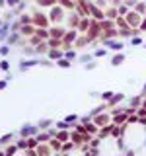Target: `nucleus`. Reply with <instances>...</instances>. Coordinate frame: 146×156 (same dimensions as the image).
I'll list each match as a JSON object with an SVG mask.
<instances>
[{
    "mask_svg": "<svg viewBox=\"0 0 146 156\" xmlns=\"http://www.w3.org/2000/svg\"><path fill=\"white\" fill-rule=\"evenodd\" d=\"M123 61H125V55L123 53H117V55H113V59H111V64L119 67V64H123Z\"/></svg>",
    "mask_w": 146,
    "mask_h": 156,
    "instance_id": "9",
    "label": "nucleus"
},
{
    "mask_svg": "<svg viewBox=\"0 0 146 156\" xmlns=\"http://www.w3.org/2000/svg\"><path fill=\"white\" fill-rule=\"evenodd\" d=\"M6 6V0H0V8H4Z\"/></svg>",
    "mask_w": 146,
    "mask_h": 156,
    "instance_id": "47",
    "label": "nucleus"
},
{
    "mask_svg": "<svg viewBox=\"0 0 146 156\" xmlns=\"http://www.w3.org/2000/svg\"><path fill=\"white\" fill-rule=\"evenodd\" d=\"M57 127H58L61 131H66V129H68V123H66V121H58V123H57Z\"/></svg>",
    "mask_w": 146,
    "mask_h": 156,
    "instance_id": "33",
    "label": "nucleus"
},
{
    "mask_svg": "<svg viewBox=\"0 0 146 156\" xmlns=\"http://www.w3.org/2000/svg\"><path fill=\"white\" fill-rule=\"evenodd\" d=\"M140 104V98H132L131 100V105H138Z\"/></svg>",
    "mask_w": 146,
    "mask_h": 156,
    "instance_id": "43",
    "label": "nucleus"
},
{
    "mask_svg": "<svg viewBox=\"0 0 146 156\" xmlns=\"http://www.w3.org/2000/svg\"><path fill=\"white\" fill-rule=\"evenodd\" d=\"M6 4H8V6H18L20 0H6Z\"/></svg>",
    "mask_w": 146,
    "mask_h": 156,
    "instance_id": "41",
    "label": "nucleus"
},
{
    "mask_svg": "<svg viewBox=\"0 0 146 156\" xmlns=\"http://www.w3.org/2000/svg\"><path fill=\"white\" fill-rule=\"evenodd\" d=\"M2 26H4V22H2V20H0V27H2Z\"/></svg>",
    "mask_w": 146,
    "mask_h": 156,
    "instance_id": "48",
    "label": "nucleus"
},
{
    "mask_svg": "<svg viewBox=\"0 0 146 156\" xmlns=\"http://www.w3.org/2000/svg\"><path fill=\"white\" fill-rule=\"evenodd\" d=\"M58 67H61V68H70V64H72V63H68V59H64V57H62V59H58Z\"/></svg>",
    "mask_w": 146,
    "mask_h": 156,
    "instance_id": "22",
    "label": "nucleus"
},
{
    "mask_svg": "<svg viewBox=\"0 0 146 156\" xmlns=\"http://www.w3.org/2000/svg\"><path fill=\"white\" fill-rule=\"evenodd\" d=\"M72 142H64V145H62V150H64V152H70V150H72Z\"/></svg>",
    "mask_w": 146,
    "mask_h": 156,
    "instance_id": "35",
    "label": "nucleus"
},
{
    "mask_svg": "<svg viewBox=\"0 0 146 156\" xmlns=\"http://www.w3.org/2000/svg\"><path fill=\"white\" fill-rule=\"evenodd\" d=\"M33 22H35V23H39L41 27H45V26H47V18H45L43 14H35V18H33Z\"/></svg>",
    "mask_w": 146,
    "mask_h": 156,
    "instance_id": "15",
    "label": "nucleus"
},
{
    "mask_svg": "<svg viewBox=\"0 0 146 156\" xmlns=\"http://www.w3.org/2000/svg\"><path fill=\"white\" fill-rule=\"evenodd\" d=\"M123 100H125V94H115V96L109 100V104H107V105H117L119 101H123Z\"/></svg>",
    "mask_w": 146,
    "mask_h": 156,
    "instance_id": "16",
    "label": "nucleus"
},
{
    "mask_svg": "<svg viewBox=\"0 0 146 156\" xmlns=\"http://www.w3.org/2000/svg\"><path fill=\"white\" fill-rule=\"evenodd\" d=\"M88 27H90V20H88V18H82L80 23H78V31H86Z\"/></svg>",
    "mask_w": 146,
    "mask_h": 156,
    "instance_id": "17",
    "label": "nucleus"
},
{
    "mask_svg": "<svg viewBox=\"0 0 146 156\" xmlns=\"http://www.w3.org/2000/svg\"><path fill=\"white\" fill-rule=\"evenodd\" d=\"M142 90H144V94H146V84H144V88H142Z\"/></svg>",
    "mask_w": 146,
    "mask_h": 156,
    "instance_id": "49",
    "label": "nucleus"
},
{
    "mask_svg": "<svg viewBox=\"0 0 146 156\" xmlns=\"http://www.w3.org/2000/svg\"><path fill=\"white\" fill-rule=\"evenodd\" d=\"M103 45H105L107 49H111V51H117V53H121V49L125 47L121 41H115V39H105V41H103Z\"/></svg>",
    "mask_w": 146,
    "mask_h": 156,
    "instance_id": "2",
    "label": "nucleus"
},
{
    "mask_svg": "<svg viewBox=\"0 0 146 156\" xmlns=\"http://www.w3.org/2000/svg\"><path fill=\"white\" fill-rule=\"evenodd\" d=\"M62 37H64V31L61 27H53L51 30V39H62Z\"/></svg>",
    "mask_w": 146,
    "mask_h": 156,
    "instance_id": "11",
    "label": "nucleus"
},
{
    "mask_svg": "<svg viewBox=\"0 0 146 156\" xmlns=\"http://www.w3.org/2000/svg\"><path fill=\"white\" fill-rule=\"evenodd\" d=\"M39 133V127L37 125H23L22 129H20V137L26 139V137H33V135Z\"/></svg>",
    "mask_w": 146,
    "mask_h": 156,
    "instance_id": "1",
    "label": "nucleus"
},
{
    "mask_svg": "<svg viewBox=\"0 0 146 156\" xmlns=\"http://www.w3.org/2000/svg\"><path fill=\"white\" fill-rule=\"evenodd\" d=\"M136 23H140V14L129 10V14H127V26H136Z\"/></svg>",
    "mask_w": 146,
    "mask_h": 156,
    "instance_id": "4",
    "label": "nucleus"
},
{
    "mask_svg": "<svg viewBox=\"0 0 146 156\" xmlns=\"http://www.w3.org/2000/svg\"><path fill=\"white\" fill-rule=\"evenodd\" d=\"M8 53H10V45H0V55L6 57Z\"/></svg>",
    "mask_w": 146,
    "mask_h": 156,
    "instance_id": "26",
    "label": "nucleus"
},
{
    "mask_svg": "<svg viewBox=\"0 0 146 156\" xmlns=\"http://www.w3.org/2000/svg\"><path fill=\"white\" fill-rule=\"evenodd\" d=\"M51 154V146H41L37 145V156H49Z\"/></svg>",
    "mask_w": 146,
    "mask_h": 156,
    "instance_id": "13",
    "label": "nucleus"
},
{
    "mask_svg": "<svg viewBox=\"0 0 146 156\" xmlns=\"http://www.w3.org/2000/svg\"><path fill=\"white\" fill-rule=\"evenodd\" d=\"M49 125H53L51 119H41V121H37V127H39V129H49Z\"/></svg>",
    "mask_w": 146,
    "mask_h": 156,
    "instance_id": "19",
    "label": "nucleus"
},
{
    "mask_svg": "<svg viewBox=\"0 0 146 156\" xmlns=\"http://www.w3.org/2000/svg\"><path fill=\"white\" fill-rule=\"evenodd\" d=\"M117 12H119V14H129V8L127 6H119V8H117Z\"/></svg>",
    "mask_w": 146,
    "mask_h": 156,
    "instance_id": "38",
    "label": "nucleus"
},
{
    "mask_svg": "<svg viewBox=\"0 0 146 156\" xmlns=\"http://www.w3.org/2000/svg\"><path fill=\"white\" fill-rule=\"evenodd\" d=\"M107 55V49H98V51H94V57H105Z\"/></svg>",
    "mask_w": 146,
    "mask_h": 156,
    "instance_id": "32",
    "label": "nucleus"
},
{
    "mask_svg": "<svg viewBox=\"0 0 146 156\" xmlns=\"http://www.w3.org/2000/svg\"><path fill=\"white\" fill-rule=\"evenodd\" d=\"M64 59H68V61H72V59H76V53L72 51V49H70V51H66L64 53Z\"/></svg>",
    "mask_w": 146,
    "mask_h": 156,
    "instance_id": "28",
    "label": "nucleus"
},
{
    "mask_svg": "<svg viewBox=\"0 0 146 156\" xmlns=\"http://www.w3.org/2000/svg\"><path fill=\"white\" fill-rule=\"evenodd\" d=\"M127 156H135V150H132V148H129V150H127Z\"/></svg>",
    "mask_w": 146,
    "mask_h": 156,
    "instance_id": "46",
    "label": "nucleus"
},
{
    "mask_svg": "<svg viewBox=\"0 0 146 156\" xmlns=\"http://www.w3.org/2000/svg\"><path fill=\"white\" fill-rule=\"evenodd\" d=\"M6 86H8V80H6V78H4V80H0V90H4Z\"/></svg>",
    "mask_w": 146,
    "mask_h": 156,
    "instance_id": "42",
    "label": "nucleus"
},
{
    "mask_svg": "<svg viewBox=\"0 0 146 156\" xmlns=\"http://www.w3.org/2000/svg\"><path fill=\"white\" fill-rule=\"evenodd\" d=\"M62 8H58V6H53V10H51V20L53 22H61L62 20Z\"/></svg>",
    "mask_w": 146,
    "mask_h": 156,
    "instance_id": "6",
    "label": "nucleus"
},
{
    "mask_svg": "<svg viewBox=\"0 0 146 156\" xmlns=\"http://www.w3.org/2000/svg\"><path fill=\"white\" fill-rule=\"evenodd\" d=\"M80 61H82V63H90V61H92V55H82Z\"/></svg>",
    "mask_w": 146,
    "mask_h": 156,
    "instance_id": "39",
    "label": "nucleus"
},
{
    "mask_svg": "<svg viewBox=\"0 0 146 156\" xmlns=\"http://www.w3.org/2000/svg\"><path fill=\"white\" fill-rule=\"evenodd\" d=\"M12 137H14V135H12V133H8V135H4V137H0V141H2V145H6V142H10V141H12Z\"/></svg>",
    "mask_w": 146,
    "mask_h": 156,
    "instance_id": "29",
    "label": "nucleus"
},
{
    "mask_svg": "<svg viewBox=\"0 0 146 156\" xmlns=\"http://www.w3.org/2000/svg\"><path fill=\"white\" fill-rule=\"evenodd\" d=\"M0 70H10V63H8V61H0Z\"/></svg>",
    "mask_w": 146,
    "mask_h": 156,
    "instance_id": "27",
    "label": "nucleus"
},
{
    "mask_svg": "<svg viewBox=\"0 0 146 156\" xmlns=\"http://www.w3.org/2000/svg\"><path fill=\"white\" fill-rule=\"evenodd\" d=\"M146 12V2H138L136 4V14H144Z\"/></svg>",
    "mask_w": 146,
    "mask_h": 156,
    "instance_id": "24",
    "label": "nucleus"
},
{
    "mask_svg": "<svg viewBox=\"0 0 146 156\" xmlns=\"http://www.w3.org/2000/svg\"><path fill=\"white\" fill-rule=\"evenodd\" d=\"M76 37H78V31H68V33H64V37H62V43L70 45L72 41H76Z\"/></svg>",
    "mask_w": 146,
    "mask_h": 156,
    "instance_id": "7",
    "label": "nucleus"
},
{
    "mask_svg": "<svg viewBox=\"0 0 146 156\" xmlns=\"http://www.w3.org/2000/svg\"><path fill=\"white\" fill-rule=\"evenodd\" d=\"M18 39H20V31H12V35L6 39V45H14Z\"/></svg>",
    "mask_w": 146,
    "mask_h": 156,
    "instance_id": "18",
    "label": "nucleus"
},
{
    "mask_svg": "<svg viewBox=\"0 0 146 156\" xmlns=\"http://www.w3.org/2000/svg\"><path fill=\"white\" fill-rule=\"evenodd\" d=\"M49 57H51V59H62V57H64V53L62 51H58V49H49V53H47Z\"/></svg>",
    "mask_w": 146,
    "mask_h": 156,
    "instance_id": "14",
    "label": "nucleus"
},
{
    "mask_svg": "<svg viewBox=\"0 0 146 156\" xmlns=\"http://www.w3.org/2000/svg\"><path fill=\"white\" fill-rule=\"evenodd\" d=\"M99 27L101 30H115V22H111V20H103V22H99Z\"/></svg>",
    "mask_w": 146,
    "mask_h": 156,
    "instance_id": "12",
    "label": "nucleus"
},
{
    "mask_svg": "<svg viewBox=\"0 0 146 156\" xmlns=\"http://www.w3.org/2000/svg\"><path fill=\"white\" fill-rule=\"evenodd\" d=\"M0 156H6V154H2V152H0Z\"/></svg>",
    "mask_w": 146,
    "mask_h": 156,
    "instance_id": "50",
    "label": "nucleus"
},
{
    "mask_svg": "<svg viewBox=\"0 0 146 156\" xmlns=\"http://www.w3.org/2000/svg\"><path fill=\"white\" fill-rule=\"evenodd\" d=\"M41 6H55V0H37Z\"/></svg>",
    "mask_w": 146,
    "mask_h": 156,
    "instance_id": "31",
    "label": "nucleus"
},
{
    "mask_svg": "<svg viewBox=\"0 0 146 156\" xmlns=\"http://www.w3.org/2000/svg\"><path fill=\"white\" fill-rule=\"evenodd\" d=\"M92 68H95V63H88L86 64V70H92Z\"/></svg>",
    "mask_w": 146,
    "mask_h": 156,
    "instance_id": "44",
    "label": "nucleus"
},
{
    "mask_svg": "<svg viewBox=\"0 0 146 156\" xmlns=\"http://www.w3.org/2000/svg\"><path fill=\"white\" fill-rule=\"evenodd\" d=\"M23 53H26V55H33L35 49H33V47H26V49H23Z\"/></svg>",
    "mask_w": 146,
    "mask_h": 156,
    "instance_id": "40",
    "label": "nucleus"
},
{
    "mask_svg": "<svg viewBox=\"0 0 146 156\" xmlns=\"http://www.w3.org/2000/svg\"><path fill=\"white\" fill-rule=\"evenodd\" d=\"M16 146H18V148H22V150H23V148H29V145L23 141V139H22V141H18V145H16Z\"/></svg>",
    "mask_w": 146,
    "mask_h": 156,
    "instance_id": "34",
    "label": "nucleus"
},
{
    "mask_svg": "<svg viewBox=\"0 0 146 156\" xmlns=\"http://www.w3.org/2000/svg\"><path fill=\"white\" fill-rule=\"evenodd\" d=\"M113 96H115V92H109V90L101 94V98H103V100H105V101H109V100H111V98H113Z\"/></svg>",
    "mask_w": 146,
    "mask_h": 156,
    "instance_id": "25",
    "label": "nucleus"
},
{
    "mask_svg": "<svg viewBox=\"0 0 146 156\" xmlns=\"http://www.w3.org/2000/svg\"><path fill=\"white\" fill-rule=\"evenodd\" d=\"M57 139H58V141H61V142H64L66 139H70V135L66 133V131H61V133H57Z\"/></svg>",
    "mask_w": 146,
    "mask_h": 156,
    "instance_id": "23",
    "label": "nucleus"
},
{
    "mask_svg": "<svg viewBox=\"0 0 146 156\" xmlns=\"http://www.w3.org/2000/svg\"><path fill=\"white\" fill-rule=\"evenodd\" d=\"M18 150V146H8V150H6V156H14V152Z\"/></svg>",
    "mask_w": 146,
    "mask_h": 156,
    "instance_id": "36",
    "label": "nucleus"
},
{
    "mask_svg": "<svg viewBox=\"0 0 146 156\" xmlns=\"http://www.w3.org/2000/svg\"><path fill=\"white\" fill-rule=\"evenodd\" d=\"M35 53H49V49H47V43H43V41H41V43L35 47Z\"/></svg>",
    "mask_w": 146,
    "mask_h": 156,
    "instance_id": "21",
    "label": "nucleus"
},
{
    "mask_svg": "<svg viewBox=\"0 0 146 156\" xmlns=\"http://www.w3.org/2000/svg\"><path fill=\"white\" fill-rule=\"evenodd\" d=\"M35 33H37V37H39V39H47L49 35H51V33H47V30H45V27H39Z\"/></svg>",
    "mask_w": 146,
    "mask_h": 156,
    "instance_id": "20",
    "label": "nucleus"
},
{
    "mask_svg": "<svg viewBox=\"0 0 146 156\" xmlns=\"http://www.w3.org/2000/svg\"><path fill=\"white\" fill-rule=\"evenodd\" d=\"M35 27H31V26H22L20 27V35H33L35 33Z\"/></svg>",
    "mask_w": 146,
    "mask_h": 156,
    "instance_id": "10",
    "label": "nucleus"
},
{
    "mask_svg": "<svg viewBox=\"0 0 146 156\" xmlns=\"http://www.w3.org/2000/svg\"><path fill=\"white\" fill-rule=\"evenodd\" d=\"M140 30L146 31V20H142V22H140Z\"/></svg>",
    "mask_w": 146,
    "mask_h": 156,
    "instance_id": "45",
    "label": "nucleus"
},
{
    "mask_svg": "<svg viewBox=\"0 0 146 156\" xmlns=\"http://www.w3.org/2000/svg\"><path fill=\"white\" fill-rule=\"evenodd\" d=\"M90 14L94 16L95 20H99V22H103V18H105V12H103L101 8H98L95 4H90Z\"/></svg>",
    "mask_w": 146,
    "mask_h": 156,
    "instance_id": "3",
    "label": "nucleus"
},
{
    "mask_svg": "<svg viewBox=\"0 0 146 156\" xmlns=\"http://www.w3.org/2000/svg\"><path fill=\"white\" fill-rule=\"evenodd\" d=\"M37 64H39V61L37 59H29V61H22V63H20V70H27V68H31V67H37Z\"/></svg>",
    "mask_w": 146,
    "mask_h": 156,
    "instance_id": "5",
    "label": "nucleus"
},
{
    "mask_svg": "<svg viewBox=\"0 0 146 156\" xmlns=\"http://www.w3.org/2000/svg\"><path fill=\"white\" fill-rule=\"evenodd\" d=\"M61 6H64V8H74V2H72V0H61Z\"/></svg>",
    "mask_w": 146,
    "mask_h": 156,
    "instance_id": "30",
    "label": "nucleus"
},
{
    "mask_svg": "<svg viewBox=\"0 0 146 156\" xmlns=\"http://www.w3.org/2000/svg\"><path fill=\"white\" fill-rule=\"evenodd\" d=\"M0 145H2V141H0Z\"/></svg>",
    "mask_w": 146,
    "mask_h": 156,
    "instance_id": "51",
    "label": "nucleus"
},
{
    "mask_svg": "<svg viewBox=\"0 0 146 156\" xmlns=\"http://www.w3.org/2000/svg\"><path fill=\"white\" fill-rule=\"evenodd\" d=\"M107 121H109V115H103V113H101L99 117H95V119H94V123H95L98 127H105V125H107Z\"/></svg>",
    "mask_w": 146,
    "mask_h": 156,
    "instance_id": "8",
    "label": "nucleus"
},
{
    "mask_svg": "<svg viewBox=\"0 0 146 156\" xmlns=\"http://www.w3.org/2000/svg\"><path fill=\"white\" fill-rule=\"evenodd\" d=\"M144 47H146V45H144Z\"/></svg>",
    "mask_w": 146,
    "mask_h": 156,
    "instance_id": "52",
    "label": "nucleus"
},
{
    "mask_svg": "<svg viewBox=\"0 0 146 156\" xmlns=\"http://www.w3.org/2000/svg\"><path fill=\"white\" fill-rule=\"evenodd\" d=\"M140 43H142V39H140V37H136V35L131 39V45H140Z\"/></svg>",
    "mask_w": 146,
    "mask_h": 156,
    "instance_id": "37",
    "label": "nucleus"
}]
</instances>
